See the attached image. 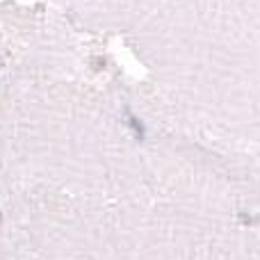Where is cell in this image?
<instances>
[{
    "label": "cell",
    "instance_id": "obj_1",
    "mask_svg": "<svg viewBox=\"0 0 260 260\" xmlns=\"http://www.w3.org/2000/svg\"><path fill=\"white\" fill-rule=\"evenodd\" d=\"M76 7L112 21H133L153 14L165 0H69Z\"/></svg>",
    "mask_w": 260,
    "mask_h": 260
},
{
    "label": "cell",
    "instance_id": "obj_2",
    "mask_svg": "<svg viewBox=\"0 0 260 260\" xmlns=\"http://www.w3.org/2000/svg\"><path fill=\"white\" fill-rule=\"evenodd\" d=\"M126 114H128V123H130V128L135 130L137 139H144V126L139 123V119H137V117H133V112H130V110H126Z\"/></svg>",
    "mask_w": 260,
    "mask_h": 260
},
{
    "label": "cell",
    "instance_id": "obj_3",
    "mask_svg": "<svg viewBox=\"0 0 260 260\" xmlns=\"http://www.w3.org/2000/svg\"><path fill=\"white\" fill-rule=\"evenodd\" d=\"M5 219V215H3V208H0V221H3Z\"/></svg>",
    "mask_w": 260,
    "mask_h": 260
}]
</instances>
